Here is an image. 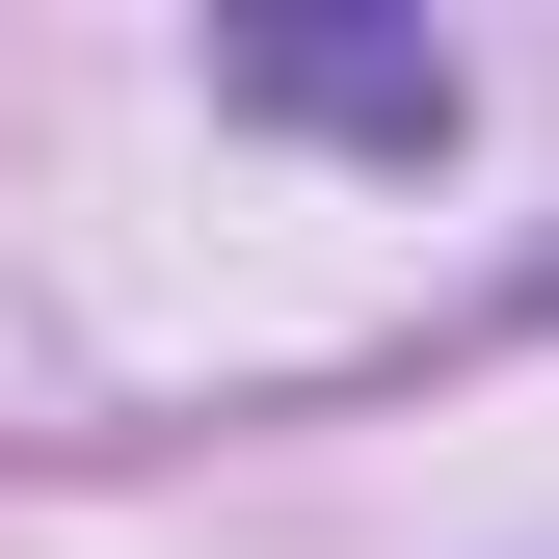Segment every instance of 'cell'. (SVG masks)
Masks as SVG:
<instances>
[{
    "label": "cell",
    "mask_w": 559,
    "mask_h": 559,
    "mask_svg": "<svg viewBox=\"0 0 559 559\" xmlns=\"http://www.w3.org/2000/svg\"><path fill=\"white\" fill-rule=\"evenodd\" d=\"M240 107H346V133H400V160H427V133H453V53H294V27H266Z\"/></svg>",
    "instance_id": "6da1fadb"
}]
</instances>
